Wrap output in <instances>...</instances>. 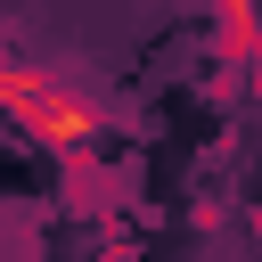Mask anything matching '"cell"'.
<instances>
[{"instance_id":"1","label":"cell","mask_w":262,"mask_h":262,"mask_svg":"<svg viewBox=\"0 0 262 262\" xmlns=\"http://www.w3.org/2000/svg\"><path fill=\"white\" fill-rule=\"evenodd\" d=\"M0 115H8L33 147H49V156H90V147L106 139V115H98L90 98H74L66 82H49L41 66H16L8 49H0Z\"/></svg>"}]
</instances>
